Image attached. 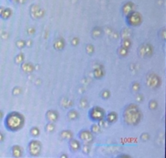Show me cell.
Masks as SVG:
<instances>
[{"mask_svg":"<svg viewBox=\"0 0 166 158\" xmlns=\"http://www.w3.org/2000/svg\"><path fill=\"white\" fill-rule=\"evenodd\" d=\"M135 99V101H136L137 103H142L144 101V96L142 95V94H137Z\"/></svg>","mask_w":166,"mask_h":158,"instance_id":"cell-40","label":"cell"},{"mask_svg":"<svg viewBox=\"0 0 166 158\" xmlns=\"http://www.w3.org/2000/svg\"><path fill=\"white\" fill-rule=\"evenodd\" d=\"M60 138L63 140H70L73 138V132L71 130H63L60 131Z\"/></svg>","mask_w":166,"mask_h":158,"instance_id":"cell-16","label":"cell"},{"mask_svg":"<svg viewBox=\"0 0 166 158\" xmlns=\"http://www.w3.org/2000/svg\"><path fill=\"white\" fill-rule=\"evenodd\" d=\"M54 49L57 51H62L63 49H64L66 46V41L63 37H58L55 39V42H54Z\"/></svg>","mask_w":166,"mask_h":158,"instance_id":"cell-12","label":"cell"},{"mask_svg":"<svg viewBox=\"0 0 166 158\" xmlns=\"http://www.w3.org/2000/svg\"><path fill=\"white\" fill-rule=\"evenodd\" d=\"M79 43V40L78 37H73V38L71 39V44L73 46H77Z\"/></svg>","mask_w":166,"mask_h":158,"instance_id":"cell-41","label":"cell"},{"mask_svg":"<svg viewBox=\"0 0 166 158\" xmlns=\"http://www.w3.org/2000/svg\"><path fill=\"white\" fill-rule=\"evenodd\" d=\"M25 123L24 115L19 112L12 111L8 113L4 119V127L8 131L16 132L21 130Z\"/></svg>","mask_w":166,"mask_h":158,"instance_id":"cell-1","label":"cell"},{"mask_svg":"<svg viewBox=\"0 0 166 158\" xmlns=\"http://www.w3.org/2000/svg\"><path fill=\"white\" fill-rule=\"evenodd\" d=\"M129 34H131V31L128 30L127 28L123 29V31H122V33H121V36H122L123 38H130V37L128 36Z\"/></svg>","mask_w":166,"mask_h":158,"instance_id":"cell-37","label":"cell"},{"mask_svg":"<svg viewBox=\"0 0 166 158\" xmlns=\"http://www.w3.org/2000/svg\"><path fill=\"white\" fill-rule=\"evenodd\" d=\"M79 112L74 109H69V111L67 112V118L70 121H76L79 118Z\"/></svg>","mask_w":166,"mask_h":158,"instance_id":"cell-19","label":"cell"},{"mask_svg":"<svg viewBox=\"0 0 166 158\" xmlns=\"http://www.w3.org/2000/svg\"><path fill=\"white\" fill-rule=\"evenodd\" d=\"M121 46L129 49L131 47V41L130 38H123L121 42Z\"/></svg>","mask_w":166,"mask_h":158,"instance_id":"cell-25","label":"cell"},{"mask_svg":"<svg viewBox=\"0 0 166 158\" xmlns=\"http://www.w3.org/2000/svg\"><path fill=\"white\" fill-rule=\"evenodd\" d=\"M80 150H82V152L84 154H88L91 151V147L88 145V144H84L83 145H81Z\"/></svg>","mask_w":166,"mask_h":158,"instance_id":"cell-34","label":"cell"},{"mask_svg":"<svg viewBox=\"0 0 166 158\" xmlns=\"http://www.w3.org/2000/svg\"><path fill=\"white\" fill-rule=\"evenodd\" d=\"M105 112L100 106H94L88 111V118L94 123H98L99 121L105 119Z\"/></svg>","mask_w":166,"mask_h":158,"instance_id":"cell-4","label":"cell"},{"mask_svg":"<svg viewBox=\"0 0 166 158\" xmlns=\"http://www.w3.org/2000/svg\"><path fill=\"white\" fill-rule=\"evenodd\" d=\"M4 139H5V137H4V135H3L1 131H0V143H3L4 141Z\"/></svg>","mask_w":166,"mask_h":158,"instance_id":"cell-44","label":"cell"},{"mask_svg":"<svg viewBox=\"0 0 166 158\" xmlns=\"http://www.w3.org/2000/svg\"><path fill=\"white\" fill-rule=\"evenodd\" d=\"M20 67H21V70L25 73L26 74H30L32 73L33 71H34V66L32 64V63H22L20 64Z\"/></svg>","mask_w":166,"mask_h":158,"instance_id":"cell-17","label":"cell"},{"mask_svg":"<svg viewBox=\"0 0 166 158\" xmlns=\"http://www.w3.org/2000/svg\"><path fill=\"white\" fill-rule=\"evenodd\" d=\"M25 61V55L23 53H19L15 58V63L16 64H21Z\"/></svg>","mask_w":166,"mask_h":158,"instance_id":"cell-28","label":"cell"},{"mask_svg":"<svg viewBox=\"0 0 166 158\" xmlns=\"http://www.w3.org/2000/svg\"><path fill=\"white\" fill-rule=\"evenodd\" d=\"M138 53L139 55L142 58H151L153 56V53H154V48L149 43L142 44L141 46L139 47L138 49Z\"/></svg>","mask_w":166,"mask_h":158,"instance_id":"cell-6","label":"cell"},{"mask_svg":"<svg viewBox=\"0 0 166 158\" xmlns=\"http://www.w3.org/2000/svg\"><path fill=\"white\" fill-rule=\"evenodd\" d=\"M11 155L15 158H20L24 155V150L19 145H13L11 149Z\"/></svg>","mask_w":166,"mask_h":158,"instance_id":"cell-13","label":"cell"},{"mask_svg":"<svg viewBox=\"0 0 166 158\" xmlns=\"http://www.w3.org/2000/svg\"><path fill=\"white\" fill-rule=\"evenodd\" d=\"M30 13H31L32 17L34 19H41L44 16L45 11L38 5L33 4L30 7Z\"/></svg>","mask_w":166,"mask_h":158,"instance_id":"cell-9","label":"cell"},{"mask_svg":"<svg viewBox=\"0 0 166 158\" xmlns=\"http://www.w3.org/2000/svg\"><path fill=\"white\" fill-rule=\"evenodd\" d=\"M134 7H135V4L131 2H127L125 4H123L122 7V13L124 16H126L129 13H131V11H134Z\"/></svg>","mask_w":166,"mask_h":158,"instance_id":"cell-14","label":"cell"},{"mask_svg":"<svg viewBox=\"0 0 166 158\" xmlns=\"http://www.w3.org/2000/svg\"><path fill=\"white\" fill-rule=\"evenodd\" d=\"M42 145L39 140L33 139L28 144V153L33 157H37L41 154Z\"/></svg>","mask_w":166,"mask_h":158,"instance_id":"cell-7","label":"cell"},{"mask_svg":"<svg viewBox=\"0 0 166 158\" xmlns=\"http://www.w3.org/2000/svg\"><path fill=\"white\" fill-rule=\"evenodd\" d=\"M103 34V29L101 28V27L99 26H96V27H94L91 32V35L93 37V38H100L101 36Z\"/></svg>","mask_w":166,"mask_h":158,"instance_id":"cell-18","label":"cell"},{"mask_svg":"<svg viewBox=\"0 0 166 158\" xmlns=\"http://www.w3.org/2000/svg\"><path fill=\"white\" fill-rule=\"evenodd\" d=\"M46 118L47 121L49 123H55L58 120L59 114L55 109H49L46 114Z\"/></svg>","mask_w":166,"mask_h":158,"instance_id":"cell-10","label":"cell"},{"mask_svg":"<svg viewBox=\"0 0 166 158\" xmlns=\"http://www.w3.org/2000/svg\"><path fill=\"white\" fill-rule=\"evenodd\" d=\"M3 118V112H2V111H1V110H0V120L2 119Z\"/></svg>","mask_w":166,"mask_h":158,"instance_id":"cell-46","label":"cell"},{"mask_svg":"<svg viewBox=\"0 0 166 158\" xmlns=\"http://www.w3.org/2000/svg\"><path fill=\"white\" fill-rule=\"evenodd\" d=\"M146 84L150 88L152 89H156L161 87V79L156 73L151 72L147 75L146 77Z\"/></svg>","mask_w":166,"mask_h":158,"instance_id":"cell-5","label":"cell"},{"mask_svg":"<svg viewBox=\"0 0 166 158\" xmlns=\"http://www.w3.org/2000/svg\"><path fill=\"white\" fill-rule=\"evenodd\" d=\"M119 157H130V156H124V154H123V155H121V156H119Z\"/></svg>","mask_w":166,"mask_h":158,"instance_id":"cell-47","label":"cell"},{"mask_svg":"<svg viewBox=\"0 0 166 158\" xmlns=\"http://www.w3.org/2000/svg\"><path fill=\"white\" fill-rule=\"evenodd\" d=\"M55 129H56V127H55V124L54 123H49V122H48V123L45 127V131L48 134L54 133Z\"/></svg>","mask_w":166,"mask_h":158,"instance_id":"cell-22","label":"cell"},{"mask_svg":"<svg viewBox=\"0 0 166 158\" xmlns=\"http://www.w3.org/2000/svg\"><path fill=\"white\" fill-rule=\"evenodd\" d=\"M150 139V136L148 133H146V132H144V133H143L140 136V139H141L143 142H147L148 139Z\"/></svg>","mask_w":166,"mask_h":158,"instance_id":"cell-39","label":"cell"},{"mask_svg":"<svg viewBox=\"0 0 166 158\" xmlns=\"http://www.w3.org/2000/svg\"><path fill=\"white\" fill-rule=\"evenodd\" d=\"M32 44H33V41L32 40H28V41H25V45H26V46L30 47L32 46Z\"/></svg>","mask_w":166,"mask_h":158,"instance_id":"cell-43","label":"cell"},{"mask_svg":"<svg viewBox=\"0 0 166 158\" xmlns=\"http://www.w3.org/2000/svg\"><path fill=\"white\" fill-rule=\"evenodd\" d=\"M105 76V71L101 67H96L93 71V76L96 79H102Z\"/></svg>","mask_w":166,"mask_h":158,"instance_id":"cell-20","label":"cell"},{"mask_svg":"<svg viewBox=\"0 0 166 158\" xmlns=\"http://www.w3.org/2000/svg\"><path fill=\"white\" fill-rule=\"evenodd\" d=\"M16 45L17 48L19 49H24V48L26 46V45H25V41L22 40V39H19V40H17L16 42Z\"/></svg>","mask_w":166,"mask_h":158,"instance_id":"cell-35","label":"cell"},{"mask_svg":"<svg viewBox=\"0 0 166 158\" xmlns=\"http://www.w3.org/2000/svg\"><path fill=\"white\" fill-rule=\"evenodd\" d=\"M123 117L125 123L128 126H137L141 122L143 114L136 104L131 103L126 106Z\"/></svg>","mask_w":166,"mask_h":158,"instance_id":"cell-2","label":"cell"},{"mask_svg":"<svg viewBox=\"0 0 166 158\" xmlns=\"http://www.w3.org/2000/svg\"><path fill=\"white\" fill-rule=\"evenodd\" d=\"M158 36H159V37L161 39H162L163 41H165L166 40V29L165 28H162L160 31H159V33H158Z\"/></svg>","mask_w":166,"mask_h":158,"instance_id":"cell-36","label":"cell"},{"mask_svg":"<svg viewBox=\"0 0 166 158\" xmlns=\"http://www.w3.org/2000/svg\"><path fill=\"white\" fill-rule=\"evenodd\" d=\"M128 54H129V51L126 48H123V47L121 46L117 49V55H119L120 57L126 58L128 55Z\"/></svg>","mask_w":166,"mask_h":158,"instance_id":"cell-26","label":"cell"},{"mask_svg":"<svg viewBox=\"0 0 166 158\" xmlns=\"http://www.w3.org/2000/svg\"><path fill=\"white\" fill-rule=\"evenodd\" d=\"M85 51L88 55H93L95 52V48L93 46V45L92 44H87V46H85Z\"/></svg>","mask_w":166,"mask_h":158,"instance_id":"cell-29","label":"cell"},{"mask_svg":"<svg viewBox=\"0 0 166 158\" xmlns=\"http://www.w3.org/2000/svg\"><path fill=\"white\" fill-rule=\"evenodd\" d=\"M158 107V103L157 101L156 100H151L148 103V108H149L151 110H155V109H157Z\"/></svg>","mask_w":166,"mask_h":158,"instance_id":"cell-32","label":"cell"},{"mask_svg":"<svg viewBox=\"0 0 166 158\" xmlns=\"http://www.w3.org/2000/svg\"><path fill=\"white\" fill-rule=\"evenodd\" d=\"M22 90L19 87H15L12 89V95L15 96V97H18L21 94Z\"/></svg>","mask_w":166,"mask_h":158,"instance_id":"cell-38","label":"cell"},{"mask_svg":"<svg viewBox=\"0 0 166 158\" xmlns=\"http://www.w3.org/2000/svg\"><path fill=\"white\" fill-rule=\"evenodd\" d=\"M69 143V148H70V150H71L72 153H77V152H79L80 148H81V143L79 141V140H77V139H72L68 140Z\"/></svg>","mask_w":166,"mask_h":158,"instance_id":"cell-11","label":"cell"},{"mask_svg":"<svg viewBox=\"0 0 166 158\" xmlns=\"http://www.w3.org/2000/svg\"><path fill=\"white\" fill-rule=\"evenodd\" d=\"M110 95H111L110 91L108 89H104L101 92V97L104 100H108L110 97Z\"/></svg>","mask_w":166,"mask_h":158,"instance_id":"cell-30","label":"cell"},{"mask_svg":"<svg viewBox=\"0 0 166 158\" xmlns=\"http://www.w3.org/2000/svg\"><path fill=\"white\" fill-rule=\"evenodd\" d=\"M140 88H141V86L139 85V83H138V82L136 81L133 82L132 85H131V90H132V92L135 93H138L139 90H140Z\"/></svg>","mask_w":166,"mask_h":158,"instance_id":"cell-31","label":"cell"},{"mask_svg":"<svg viewBox=\"0 0 166 158\" xmlns=\"http://www.w3.org/2000/svg\"><path fill=\"white\" fill-rule=\"evenodd\" d=\"M35 28L33 27H30L28 28V35H33V34H34L35 33Z\"/></svg>","mask_w":166,"mask_h":158,"instance_id":"cell-42","label":"cell"},{"mask_svg":"<svg viewBox=\"0 0 166 158\" xmlns=\"http://www.w3.org/2000/svg\"><path fill=\"white\" fill-rule=\"evenodd\" d=\"M72 101L70 100V99L67 98V97H64V98L62 99V101H61V106L63 107L64 109H69L70 107L72 106Z\"/></svg>","mask_w":166,"mask_h":158,"instance_id":"cell-23","label":"cell"},{"mask_svg":"<svg viewBox=\"0 0 166 158\" xmlns=\"http://www.w3.org/2000/svg\"><path fill=\"white\" fill-rule=\"evenodd\" d=\"M78 136L80 141L84 144H90L94 140V135L87 129L81 130L78 134Z\"/></svg>","mask_w":166,"mask_h":158,"instance_id":"cell-8","label":"cell"},{"mask_svg":"<svg viewBox=\"0 0 166 158\" xmlns=\"http://www.w3.org/2000/svg\"><path fill=\"white\" fill-rule=\"evenodd\" d=\"M143 16L137 11H131V13L126 16V23L130 27H139L142 25Z\"/></svg>","mask_w":166,"mask_h":158,"instance_id":"cell-3","label":"cell"},{"mask_svg":"<svg viewBox=\"0 0 166 158\" xmlns=\"http://www.w3.org/2000/svg\"><path fill=\"white\" fill-rule=\"evenodd\" d=\"M90 131L93 134V135H97L101 131V127L99 126L98 123H94L91 126V128H90Z\"/></svg>","mask_w":166,"mask_h":158,"instance_id":"cell-24","label":"cell"},{"mask_svg":"<svg viewBox=\"0 0 166 158\" xmlns=\"http://www.w3.org/2000/svg\"><path fill=\"white\" fill-rule=\"evenodd\" d=\"M29 133H30V135H31V136L37 137L40 136L41 131H40V130H39L38 127H33L32 128L30 129Z\"/></svg>","mask_w":166,"mask_h":158,"instance_id":"cell-27","label":"cell"},{"mask_svg":"<svg viewBox=\"0 0 166 158\" xmlns=\"http://www.w3.org/2000/svg\"><path fill=\"white\" fill-rule=\"evenodd\" d=\"M79 106L82 109H86L88 106V101L85 97H82L79 101Z\"/></svg>","mask_w":166,"mask_h":158,"instance_id":"cell-33","label":"cell"},{"mask_svg":"<svg viewBox=\"0 0 166 158\" xmlns=\"http://www.w3.org/2000/svg\"><path fill=\"white\" fill-rule=\"evenodd\" d=\"M12 2H16V3H25L26 0H11Z\"/></svg>","mask_w":166,"mask_h":158,"instance_id":"cell-45","label":"cell"},{"mask_svg":"<svg viewBox=\"0 0 166 158\" xmlns=\"http://www.w3.org/2000/svg\"><path fill=\"white\" fill-rule=\"evenodd\" d=\"M12 15V11L11 8H3L1 14H0V18L3 19H8Z\"/></svg>","mask_w":166,"mask_h":158,"instance_id":"cell-21","label":"cell"},{"mask_svg":"<svg viewBox=\"0 0 166 158\" xmlns=\"http://www.w3.org/2000/svg\"><path fill=\"white\" fill-rule=\"evenodd\" d=\"M117 118H118V115H117V113L114 111H112L109 112L107 115H105V121H106L109 124H113V123L117 122Z\"/></svg>","mask_w":166,"mask_h":158,"instance_id":"cell-15","label":"cell"}]
</instances>
